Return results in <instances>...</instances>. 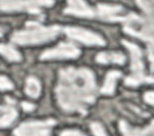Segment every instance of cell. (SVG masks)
<instances>
[{
    "label": "cell",
    "instance_id": "e0dca14e",
    "mask_svg": "<svg viewBox=\"0 0 154 136\" xmlns=\"http://www.w3.org/2000/svg\"><path fill=\"white\" fill-rule=\"evenodd\" d=\"M136 2L143 10L144 17L154 23V0H136Z\"/></svg>",
    "mask_w": 154,
    "mask_h": 136
},
{
    "label": "cell",
    "instance_id": "ac0fdd59",
    "mask_svg": "<svg viewBox=\"0 0 154 136\" xmlns=\"http://www.w3.org/2000/svg\"><path fill=\"white\" fill-rule=\"evenodd\" d=\"M90 128H91V131H93V134L95 136H108L106 134V130L103 129V126L101 124H99V123H93L90 125Z\"/></svg>",
    "mask_w": 154,
    "mask_h": 136
},
{
    "label": "cell",
    "instance_id": "7c38bea8",
    "mask_svg": "<svg viewBox=\"0 0 154 136\" xmlns=\"http://www.w3.org/2000/svg\"><path fill=\"white\" fill-rule=\"evenodd\" d=\"M120 76H122V73L119 71H109L106 75L105 83H103V87L101 89V93L102 94H107V95L113 94L114 88H116V83H117V81H118V78Z\"/></svg>",
    "mask_w": 154,
    "mask_h": 136
},
{
    "label": "cell",
    "instance_id": "ffe728a7",
    "mask_svg": "<svg viewBox=\"0 0 154 136\" xmlns=\"http://www.w3.org/2000/svg\"><path fill=\"white\" fill-rule=\"evenodd\" d=\"M60 136H87L79 130H64Z\"/></svg>",
    "mask_w": 154,
    "mask_h": 136
},
{
    "label": "cell",
    "instance_id": "8fae6325",
    "mask_svg": "<svg viewBox=\"0 0 154 136\" xmlns=\"http://www.w3.org/2000/svg\"><path fill=\"white\" fill-rule=\"evenodd\" d=\"M17 118V111L13 107V101L6 106H0V128L10 126Z\"/></svg>",
    "mask_w": 154,
    "mask_h": 136
},
{
    "label": "cell",
    "instance_id": "277c9868",
    "mask_svg": "<svg viewBox=\"0 0 154 136\" xmlns=\"http://www.w3.org/2000/svg\"><path fill=\"white\" fill-rule=\"evenodd\" d=\"M123 45L128 48L131 55V75L126 77L125 84L134 87L141 83H150L152 75L144 73V65H143V58H142L143 55H142V51L140 49V47L125 40L123 41Z\"/></svg>",
    "mask_w": 154,
    "mask_h": 136
},
{
    "label": "cell",
    "instance_id": "603a6c76",
    "mask_svg": "<svg viewBox=\"0 0 154 136\" xmlns=\"http://www.w3.org/2000/svg\"><path fill=\"white\" fill-rule=\"evenodd\" d=\"M147 129V132H148V135H150V136H154V120L150 123V125L148 126V128H146Z\"/></svg>",
    "mask_w": 154,
    "mask_h": 136
},
{
    "label": "cell",
    "instance_id": "9c48e42d",
    "mask_svg": "<svg viewBox=\"0 0 154 136\" xmlns=\"http://www.w3.org/2000/svg\"><path fill=\"white\" fill-rule=\"evenodd\" d=\"M123 7L122 6H112V5H105L100 4L94 8V17H97L102 20L107 22H122L124 23L128 18V14H122Z\"/></svg>",
    "mask_w": 154,
    "mask_h": 136
},
{
    "label": "cell",
    "instance_id": "8992f818",
    "mask_svg": "<svg viewBox=\"0 0 154 136\" xmlns=\"http://www.w3.org/2000/svg\"><path fill=\"white\" fill-rule=\"evenodd\" d=\"M55 120H34L25 122L20 124L16 130V136H51L52 128L54 126Z\"/></svg>",
    "mask_w": 154,
    "mask_h": 136
},
{
    "label": "cell",
    "instance_id": "2e32d148",
    "mask_svg": "<svg viewBox=\"0 0 154 136\" xmlns=\"http://www.w3.org/2000/svg\"><path fill=\"white\" fill-rule=\"evenodd\" d=\"M0 54L10 61H19L22 58L19 52L10 45H0Z\"/></svg>",
    "mask_w": 154,
    "mask_h": 136
},
{
    "label": "cell",
    "instance_id": "9a60e30c",
    "mask_svg": "<svg viewBox=\"0 0 154 136\" xmlns=\"http://www.w3.org/2000/svg\"><path fill=\"white\" fill-rule=\"evenodd\" d=\"M25 93L30 97H37L41 93V84L37 78L29 77L25 82Z\"/></svg>",
    "mask_w": 154,
    "mask_h": 136
},
{
    "label": "cell",
    "instance_id": "3957f363",
    "mask_svg": "<svg viewBox=\"0 0 154 136\" xmlns=\"http://www.w3.org/2000/svg\"><path fill=\"white\" fill-rule=\"evenodd\" d=\"M124 31L148 43V49L154 51V23L146 17L129 13L124 22Z\"/></svg>",
    "mask_w": 154,
    "mask_h": 136
},
{
    "label": "cell",
    "instance_id": "cb8c5ba5",
    "mask_svg": "<svg viewBox=\"0 0 154 136\" xmlns=\"http://www.w3.org/2000/svg\"><path fill=\"white\" fill-rule=\"evenodd\" d=\"M2 34H4V30H2V28H0V37L2 36Z\"/></svg>",
    "mask_w": 154,
    "mask_h": 136
},
{
    "label": "cell",
    "instance_id": "d6986e66",
    "mask_svg": "<svg viewBox=\"0 0 154 136\" xmlns=\"http://www.w3.org/2000/svg\"><path fill=\"white\" fill-rule=\"evenodd\" d=\"M12 88H13L12 82L5 76H0V89L1 90H11Z\"/></svg>",
    "mask_w": 154,
    "mask_h": 136
},
{
    "label": "cell",
    "instance_id": "6da1fadb",
    "mask_svg": "<svg viewBox=\"0 0 154 136\" xmlns=\"http://www.w3.org/2000/svg\"><path fill=\"white\" fill-rule=\"evenodd\" d=\"M59 106L69 113H85L96 97L94 73L85 67H67L60 71L59 83L55 89Z\"/></svg>",
    "mask_w": 154,
    "mask_h": 136
},
{
    "label": "cell",
    "instance_id": "7402d4cb",
    "mask_svg": "<svg viewBox=\"0 0 154 136\" xmlns=\"http://www.w3.org/2000/svg\"><path fill=\"white\" fill-rule=\"evenodd\" d=\"M22 107H23V110H25V111H32V110L35 108V106H34L32 104H30V102H23V104H22Z\"/></svg>",
    "mask_w": 154,
    "mask_h": 136
},
{
    "label": "cell",
    "instance_id": "52a82bcc",
    "mask_svg": "<svg viewBox=\"0 0 154 136\" xmlns=\"http://www.w3.org/2000/svg\"><path fill=\"white\" fill-rule=\"evenodd\" d=\"M81 51L70 42H61L54 48L47 49L41 54L42 60H51V59H71L77 58Z\"/></svg>",
    "mask_w": 154,
    "mask_h": 136
},
{
    "label": "cell",
    "instance_id": "30bf717a",
    "mask_svg": "<svg viewBox=\"0 0 154 136\" xmlns=\"http://www.w3.org/2000/svg\"><path fill=\"white\" fill-rule=\"evenodd\" d=\"M67 14L77 16V17H85L93 18L94 17V8H91L84 0H67V7L64 11Z\"/></svg>",
    "mask_w": 154,
    "mask_h": 136
},
{
    "label": "cell",
    "instance_id": "7a4b0ae2",
    "mask_svg": "<svg viewBox=\"0 0 154 136\" xmlns=\"http://www.w3.org/2000/svg\"><path fill=\"white\" fill-rule=\"evenodd\" d=\"M60 32V26H43L36 22L26 23V28L16 31L12 35V41L17 45H38L53 40Z\"/></svg>",
    "mask_w": 154,
    "mask_h": 136
},
{
    "label": "cell",
    "instance_id": "44dd1931",
    "mask_svg": "<svg viewBox=\"0 0 154 136\" xmlns=\"http://www.w3.org/2000/svg\"><path fill=\"white\" fill-rule=\"evenodd\" d=\"M144 100L149 104V105H153L154 106V91H148L144 94Z\"/></svg>",
    "mask_w": 154,
    "mask_h": 136
},
{
    "label": "cell",
    "instance_id": "5b68a950",
    "mask_svg": "<svg viewBox=\"0 0 154 136\" xmlns=\"http://www.w3.org/2000/svg\"><path fill=\"white\" fill-rule=\"evenodd\" d=\"M53 4L54 0H0V11L40 13L42 7H49Z\"/></svg>",
    "mask_w": 154,
    "mask_h": 136
},
{
    "label": "cell",
    "instance_id": "5bb4252c",
    "mask_svg": "<svg viewBox=\"0 0 154 136\" xmlns=\"http://www.w3.org/2000/svg\"><path fill=\"white\" fill-rule=\"evenodd\" d=\"M119 129L123 134V136H149L147 132V129H140V128H132L126 122L122 120L119 123Z\"/></svg>",
    "mask_w": 154,
    "mask_h": 136
},
{
    "label": "cell",
    "instance_id": "ba28073f",
    "mask_svg": "<svg viewBox=\"0 0 154 136\" xmlns=\"http://www.w3.org/2000/svg\"><path fill=\"white\" fill-rule=\"evenodd\" d=\"M64 31L69 37L77 40L84 45H89V46H103L105 45V40L100 35L90 30L83 29V28L69 26V28H65Z\"/></svg>",
    "mask_w": 154,
    "mask_h": 136
},
{
    "label": "cell",
    "instance_id": "4fadbf2b",
    "mask_svg": "<svg viewBox=\"0 0 154 136\" xmlns=\"http://www.w3.org/2000/svg\"><path fill=\"white\" fill-rule=\"evenodd\" d=\"M96 61L100 64H123L125 61V58L120 53H100L96 57Z\"/></svg>",
    "mask_w": 154,
    "mask_h": 136
}]
</instances>
